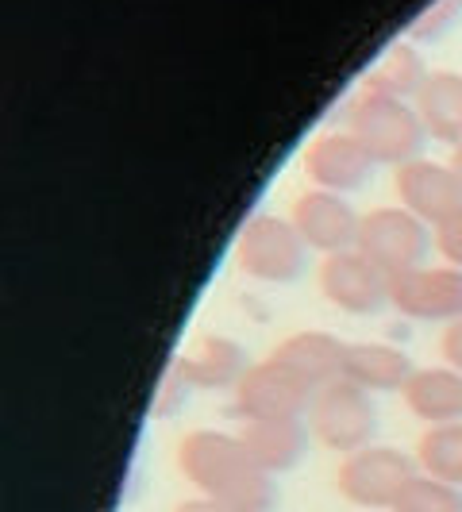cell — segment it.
Masks as SVG:
<instances>
[{
	"label": "cell",
	"instance_id": "obj_16",
	"mask_svg": "<svg viewBox=\"0 0 462 512\" xmlns=\"http://www.w3.org/2000/svg\"><path fill=\"white\" fill-rule=\"evenodd\" d=\"M405 409L424 424H455L462 420V374L451 366H428L416 370L409 385L401 389Z\"/></svg>",
	"mask_w": 462,
	"mask_h": 512
},
{
	"label": "cell",
	"instance_id": "obj_5",
	"mask_svg": "<svg viewBox=\"0 0 462 512\" xmlns=\"http://www.w3.org/2000/svg\"><path fill=\"white\" fill-rule=\"evenodd\" d=\"M416 474H420V466L412 455L397 451V447L370 443V447H362L339 462L335 489L355 509H393Z\"/></svg>",
	"mask_w": 462,
	"mask_h": 512
},
{
	"label": "cell",
	"instance_id": "obj_2",
	"mask_svg": "<svg viewBox=\"0 0 462 512\" xmlns=\"http://www.w3.org/2000/svg\"><path fill=\"white\" fill-rule=\"evenodd\" d=\"M347 131L359 135V143L374 154L378 166H393V170L424 158V147H428V128L416 104L382 97L370 89L355 93V101L347 108Z\"/></svg>",
	"mask_w": 462,
	"mask_h": 512
},
{
	"label": "cell",
	"instance_id": "obj_8",
	"mask_svg": "<svg viewBox=\"0 0 462 512\" xmlns=\"http://www.w3.org/2000/svg\"><path fill=\"white\" fill-rule=\"evenodd\" d=\"M316 389L297 378L285 362H255L243 382L235 385V416L243 420H282V416H308Z\"/></svg>",
	"mask_w": 462,
	"mask_h": 512
},
{
	"label": "cell",
	"instance_id": "obj_9",
	"mask_svg": "<svg viewBox=\"0 0 462 512\" xmlns=\"http://www.w3.org/2000/svg\"><path fill=\"white\" fill-rule=\"evenodd\" d=\"M378 170L374 154L359 143V135L351 131H328V135H316L305 147V174L316 189H328V193H359L370 185Z\"/></svg>",
	"mask_w": 462,
	"mask_h": 512
},
{
	"label": "cell",
	"instance_id": "obj_19",
	"mask_svg": "<svg viewBox=\"0 0 462 512\" xmlns=\"http://www.w3.org/2000/svg\"><path fill=\"white\" fill-rule=\"evenodd\" d=\"M416 112L428 128V139L439 143H462V74L455 70H436L424 81L420 97H416Z\"/></svg>",
	"mask_w": 462,
	"mask_h": 512
},
{
	"label": "cell",
	"instance_id": "obj_23",
	"mask_svg": "<svg viewBox=\"0 0 462 512\" xmlns=\"http://www.w3.org/2000/svg\"><path fill=\"white\" fill-rule=\"evenodd\" d=\"M189 393H193V382H189V374H185L181 359H174L170 366H166V374H162L158 389H154L151 412L158 416V420H166V416H178Z\"/></svg>",
	"mask_w": 462,
	"mask_h": 512
},
{
	"label": "cell",
	"instance_id": "obj_13",
	"mask_svg": "<svg viewBox=\"0 0 462 512\" xmlns=\"http://www.w3.org/2000/svg\"><path fill=\"white\" fill-rule=\"evenodd\" d=\"M239 439L247 443V451L255 455L262 470H270L274 478L301 466L308 455V439L312 428L305 424V416H282V420H243Z\"/></svg>",
	"mask_w": 462,
	"mask_h": 512
},
{
	"label": "cell",
	"instance_id": "obj_1",
	"mask_svg": "<svg viewBox=\"0 0 462 512\" xmlns=\"http://www.w3.org/2000/svg\"><path fill=\"white\" fill-rule=\"evenodd\" d=\"M178 470L201 497L231 512H270L278 505V482L262 470L247 443L228 432H189L178 443Z\"/></svg>",
	"mask_w": 462,
	"mask_h": 512
},
{
	"label": "cell",
	"instance_id": "obj_12",
	"mask_svg": "<svg viewBox=\"0 0 462 512\" xmlns=\"http://www.w3.org/2000/svg\"><path fill=\"white\" fill-rule=\"evenodd\" d=\"M397 197L401 208H409L412 216H420L424 224H447L462 208V181L451 170V162H432V158H416L397 170Z\"/></svg>",
	"mask_w": 462,
	"mask_h": 512
},
{
	"label": "cell",
	"instance_id": "obj_3",
	"mask_svg": "<svg viewBox=\"0 0 462 512\" xmlns=\"http://www.w3.org/2000/svg\"><path fill=\"white\" fill-rule=\"evenodd\" d=\"M308 247L305 235L297 231L293 220L258 212L251 216L239 239H235V262L247 278L266 285H289L301 282L308 270Z\"/></svg>",
	"mask_w": 462,
	"mask_h": 512
},
{
	"label": "cell",
	"instance_id": "obj_21",
	"mask_svg": "<svg viewBox=\"0 0 462 512\" xmlns=\"http://www.w3.org/2000/svg\"><path fill=\"white\" fill-rule=\"evenodd\" d=\"M393 512H462V489L447 486L432 474H416Z\"/></svg>",
	"mask_w": 462,
	"mask_h": 512
},
{
	"label": "cell",
	"instance_id": "obj_22",
	"mask_svg": "<svg viewBox=\"0 0 462 512\" xmlns=\"http://www.w3.org/2000/svg\"><path fill=\"white\" fill-rule=\"evenodd\" d=\"M462 20V0H432L416 20L409 24V35L416 47H428V43H439L443 35H451Z\"/></svg>",
	"mask_w": 462,
	"mask_h": 512
},
{
	"label": "cell",
	"instance_id": "obj_20",
	"mask_svg": "<svg viewBox=\"0 0 462 512\" xmlns=\"http://www.w3.org/2000/svg\"><path fill=\"white\" fill-rule=\"evenodd\" d=\"M416 466L420 474H432L439 482L462 489V420L428 428L416 443Z\"/></svg>",
	"mask_w": 462,
	"mask_h": 512
},
{
	"label": "cell",
	"instance_id": "obj_6",
	"mask_svg": "<svg viewBox=\"0 0 462 512\" xmlns=\"http://www.w3.org/2000/svg\"><path fill=\"white\" fill-rule=\"evenodd\" d=\"M436 247V231L412 216L409 208H374L362 216L359 251L374 258L389 278H401L409 270H420L424 258Z\"/></svg>",
	"mask_w": 462,
	"mask_h": 512
},
{
	"label": "cell",
	"instance_id": "obj_27",
	"mask_svg": "<svg viewBox=\"0 0 462 512\" xmlns=\"http://www.w3.org/2000/svg\"><path fill=\"white\" fill-rule=\"evenodd\" d=\"M451 170H455V174H459V181H462V143L451 151Z\"/></svg>",
	"mask_w": 462,
	"mask_h": 512
},
{
	"label": "cell",
	"instance_id": "obj_7",
	"mask_svg": "<svg viewBox=\"0 0 462 512\" xmlns=\"http://www.w3.org/2000/svg\"><path fill=\"white\" fill-rule=\"evenodd\" d=\"M320 293L347 316H378L385 305H393V278L374 258L351 247L339 255H324Z\"/></svg>",
	"mask_w": 462,
	"mask_h": 512
},
{
	"label": "cell",
	"instance_id": "obj_25",
	"mask_svg": "<svg viewBox=\"0 0 462 512\" xmlns=\"http://www.w3.org/2000/svg\"><path fill=\"white\" fill-rule=\"evenodd\" d=\"M439 355H443V362H447L451 370H459L462 374V320L447 324V332H443V339H439Z\"/></svg>",
	"mask_w": 462,
	"mask_h": 512
},
{
	"label": "cell",
	"instance_id": "obj_10",
	"mask_svg": "<svg viewBox=\"0 0 462 512\" xmlns=\"http://www.w3.org/2000/svg\"><path fill=\"white\" fill-rule=\"evenodd\" d=\"M393 308L420 324H455L462 320V270L420 266L393 278Z\"/></svg>",
	"mask_w": 462,
	"mask_h": 512
},
{
	"label": "cell",
	"instance_id": "obj_17",
	"mask_svg": "<svg viewBox=\"0 0 462 512\" xmlns=\"http://www.w3.org/2000/svg\"><path fill=\"white\" fill-rule=\"evenodd\" d=\"M428 77H432V70H428V62H424L420 47H416L412 39H397V43H389V47L382 51V58L366 70L362 89L416 104V97H420V89H424Z\"/></svg>",
	"mask_w": 462,
	"mask_h": 512
},
{
	"label": "cell",
	"instance_id": "obj_26",
	"mask_svg": "<svg viewBox=\"0 0 462 512\" xmlns=\"http://www.w3.org/2000/svg\"><path fill=\"white\" fill-rule=\"evenodd\" d=\"M174 512H231V509H224L220 501H208V497H193V501H181Z\"/></svg>",
	"mask_w": 462,
	"mask_h": 512
},
{
	"label": "cell",
	"instance_id": "obj_18",
	"mask_svg": "<svg viewBox=\"0 0 462 512\" xmlns=\"http://www.w3.org/2000/svg\"><path fill=\"white\" fill-rule=\"evenodd\" d=\"M193 389H235L243 382V374L251 370V362L243 355V347L224 335H205L197 339L185 355H178Z\"/></svg>",
	"mask_w": 462,
	"mask_h": 512
},
{
	"label": "cell",
	"instance_id": "obj_4",
	"mask_svg": "<svg viewBox=\"0 0 462 512\" xmlns=\"http://www.w3.org/2000/svg\"><path fill=\"white\" fill-rule=\"evenodd\" d=\"M308 428L328 451L339 455H355L362 447H370L378 436V405L374 393H366L362 385L335 378L324 389H316L312 405H308Z\"/></svg>",
	"mask_w": 462,
	"mask_h": 512
},
{
	"label": "cell",
	"instance_id": "obj_15",
	"mask_svg": "<svg viewBox=\"0 0 462 512\" xmlns=\"http://www.w3.org/2000/svg\"><path fill=\"white\" fill-rule=\"evenodd\" d=\"M412 374V359L393 343H347L343 378L362 385L366 393H401Z\"/></svg>",
	"mask_w": 462,
	"mask_h": 512
},
{
	"label": "cell",
	"instance_id": "obj_24",
	"mask_svg": "<svg viewBox=\"0 0 462 512\" xmlns=\"http://www.w3.org/2000/svg\"><path fill=\"white\" fill-rule=\"evenodd\" d=\"M436 247H439V255L447 258V266H459L462 270V208L447 224L436 228Z\"/></svg>",
	"mask_w": 462,
	"mask_h": 512
},
{
	"label": "cell",
	"instance_id": "obj_14",
	"mask_svg": "<svg viewBox=\"0 0 462 512\" xmlns=\"http://www.w3.org/2000/svg\"><path fill=\"white\" fill-rule=\"evenodd\" d=\"M270 359L285 362L297 378H305L312 389H324L328 382L343 378V362H347V343L339 335L328 332H297L285 335L274 347Z\"/></svg>",
	"mask_w": 462,
	"mask_h": 512
},
{
	"label": "cell",
	"instance_id": "obj_11",
	"mask_svg": "<svg viewBox=\"0 0 462 512\" xmlns=\"http://www.w3.org/2000/svg\"><path fill=\"white\" fill-rule=\"evenodd\" d=\"M289 220L297 224V231L305 235V243L312 251H324V255H339V251H351L359 247V228L362 216L347 205V197L328 193V189H305L297 201Z\"/></svg>",
	"mask_w": 462,
	"mask_h": 512
}]
</instances>
